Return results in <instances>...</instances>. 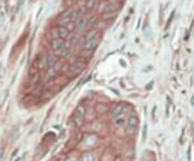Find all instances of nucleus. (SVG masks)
<instances>
[{
    "label": "nucleus",
    "mask_w": 194,
    "mask_h": 161,
    "mask_svg": "<svg viewBox=\"0 0 194 161\" xmlns=\"http://www.w3.org/2000/svg\"><path fill=\"white\" fill-rule=\"evenodd\" d=\"M124 109H125V106H124V105H122V104L121 105H118V106L113 109V111H112V117L115 118V117L122 115L123 111H124Z\"/></svg>",
    "instance_id": "obj_14"
},
{
    "label": "nucleus",
    "mask_w": 194,
    "mask_h": 161,
    "mask_svg": "<svg viewBox=\"0 0 194 161\" xmlns=\"http://www.w3.org/2000/svg\"><path fill=\"white\" fill-rule=\"evenodd\" d=\"M81 56L83 58H85V60H90V58L94 55V50H92V49H85V48H83L82 49V51H81Z\"/></svg>",
    "instance_id": "obj_13"
},
{
    "label": "nucleus",
    "mask_w": 194,
    "mask_h": 161,
    "mask_svg": "<svg viewBox=\"0 0 194 161\" xmlns=\"http://www.w3.org/2000/svg\"><path fill=\"white\" fill-rule=\"evenodd\" d=\"M3 156H4V148H0V161L2 160Z\"/></svg>",
    "instance_id": "obj_18"
},
{
    "label": "nucleus",
    "mask_w": 194,
    "mask_h": 161,
    "mask_svg": "<svg viewBox=\"0 0 194 161\" xmlns=\"http://www.w3.org/2000/svg\"><path fill=\"white\" fill-rule=\"evenodd\" d=\"M117 14V11H110V12H107V13H104V19H112Z\"/></svg>",
    "instance_id": "obj_16"
},
{
    "label": "nucleus",
    "mask_w": 194,
    "mask_h": 161,
    "mask_svg": "<svg viewBox=\"0 0 194 161\" xmlns=\"http://www.w3.org/2000/svg\"><path fill=\"white\" fill-rule=\"evenodd\" d=\"M99 41H100V35H99V33L96 29H91L90 31H88V34L85 36L83 48L95 50L96 48L98 46Z\"/></svg>",
    "instance_id": "obj_2"
},
{
    "label": "nucleus",
    "mask_w": 194,
    "mask_h": 161,
    "mask_svg": "<svg viewBox=\"0 0 194 161\" xmlns=\"http://www.w3.org/2000/svg\"><path fill=\"white\" fill-rule=\"evenodd\" d=\"M59 67H61V64H59L58 62H57L55 65L49 67V68L46 69V78H52V77L55 76V75L58 73V69H59Z\"/></svg>",
    "instance_id": "obj_11"
},
{
    "label": "nucleus",
    "mask_w": 194,
    "mask_h": 161,
    "mask_svg": "<svg viewBox=\"0 0 194 161\" xmlns=\"http://www.w3.org/2000/svg\"><path fill=\"white\" fill-rule=\"evenodd\" d=\"M192 104H193V105H194V97H193V99H192Z\"/></svg>",
    "instance_id": "obj_20"
},
{
    "label": "nucleus",
    "mask_w": 194,
    "mask_h": 161,
    "mask_svg": "<svg viewBox=\"0 0 194 161\" xmlns=\"http://www.w3.org/2000/svg\"><path fill=\"white\" fill-rule=\"evenodd\" d=\"M81 15H83V10L81 8L78 9H68L64 11L61 14L59 19H58V23L61 24L63 26H65L66 24L70 23V22H75L78 17H80Z\"/></svg>",
    "instance_id": "obj_1"
},
{
    "label": "nucleus",
    "mask_w": 194,
    "mask_h": 161,
    "mask_svg": "<svg viewBox=\"0 0 194 161\" xmlns=\"http://www.w3.org/2000/svg\"><path fill=\"white\" fill-rule=\"evenodd\" d=\"M84 117H85V107L83 105H78L76 111H75V117H73V122L77 128H81L84 122Z\"/></svg>",
    "instance_id": "obj_4"
},
{
    "label": "nucleus",
    "mask_w": 194,
    "mask_h": 161,
    "mask_svg": "<svg viewBox=\"0 0 194 161\" xmlns=\"http://www.w3.org/2000/svg\"><path fill=\"white\" fill-rule=\"evenodd\" d=\"M108 1H110V2H112V3H115L118 0H108Z\"/></svg>",
    "instance_id": "obj_19"
},
{
    "label": "nucleus",
    "mask_w": 194,
    "mask_h": 161,
    "mask_svg": "<svg viewBox=\"0 0 194 161\" xmlns=\"http://www.w3.org/2000/svg\"><path fill=\"white\" fill-rule=\"evenodd\" d=\"M49 58H50V54H41L39 56L38 61H37V66L40 70H43V71H46V69L49 68Z\"/></svg>",
    "instance_id": "obj_10"
},
{
    "label": "nucleus",
    "mask_w": 194,
    "mask_h": 161,
    "mask_svg": "<svg viewBox=\"0 0 194 161\" xmlns=\"http://www.w3.org/2000/svg\"><path fill=\"white\" fill-rule=\"evenodd\" d=\"M69 43H71L72 46H75L76 48H78V46H83L84 41L80 38V37H79V36H78V35H73V36H71Z\"/></svg>",
    "instance_id": "obj_12"
},
{
    "label": "nucleus",
    "mask_w": 194,
    "mask_h": 161,
    "mask_svg": "<svg viewBox=\"0 0 194 161\" xmlns=\"http://www.w3.org/2000/svg\"><path fill=\"white\" fill-rule=\"evenodd\" d=\"M117 10V6L115 3H112L110 1H101L99 2V4L97 6V11L99 13H107V12H110V11H115Z\"/></svg>",
    "instance_id": "obj_7"
},
{
    "label": "nucleus",
    "mask_w": 194,
    "mask_h": 161,
    "mask_svg": "<svg viewBox=\"0 0 194 161\" xmlns=\"http://www.w3.org/2000/svg\"><path fill=\"white\" fill-rule=\"evenodd\" d=\"M114 123H115L118 127H123L124 124H126V118L123 116V114H122V115L114 118Z\"/></svg>",
    "instance_id": "obj_15"
},
{
    "label": "nucleus",
    "mask_w": 194,
    "mask_h": 161,
    "mask_svg": "<svg viewBox=\"0 0 194 161\" xmlns=\"http://www.w3.org/2000/svg\"><path fill=\"white\" fill-rule=\"evenodd\" d=\"M88 26V17L84 16V14L81 15L80 17H78V19L75 21V28H76L79 33H83V31L86 29Z\"/></svg>",
    "instance_id": "obj_8"
},
{
    "label": "nucleus",
    "mask_w": 194,
    "mask_h": 161,
    "mask_svg": "<svg viewBox=\"0 0 194 161\" xmlns=\"http://www.w3.org/2000/svg\"><path fill=\"white\" fill-rule=\"evenodd\" d=\"M138 122H139V120L136 116H130L127 120H126V134L128 135H132L134 134L135 132H136V129L138 127Z\"/></svg>",
    "instance_id": "obj_5"
},
{
    "label": "nucleus",
    "mask_w": 194,
    "mask_h": 161,
    "mask_svg": "<svg viewBox=\"0 0 194 161\" xmlns=\"http://www.w3.org/2000/svg\"><path fill=\"white\" fill-rule=\"evenodd\" d=\"M51 46H52V50H53L54 54L56 56H63L64 58L65 55L67 54V52H68V48L66 46V42L61 38L52 39Z\"/></svg>",
    "instance_id": "obj_3"
},
{
    "label": "nucleus",
    "mask_w": 194,
    "mask_h": 161,
    "mask_svg": "<svg viewBox=\"0 0 194 161\" xmlns=\"http://www.w3.org/2000/svg\"><path fill=\"white\" fill-rule=\"evenodd\" d=\"M85 68V64L82 61H73L71 63V65L69 66V73L71 75H78L83 71V69Z\"/></svg>",
    "instance_id": "obj_9"
},
{
    "label": "nucleus",
    "mask_w": 194,
    "mask_h": 161,
    "mask_svg": "<svg viewBox=\"0 0 194 161\" xmlns=\"http://www.w3.org/2000/svg\"><path fill=\"white\" fill-rule=\"evenodd\" d=\"M51 34L54 38H61V39H66L69 37L70 35V31L66 28L65 26H57L52 28L51 31Z\"/></svg>",
    "instance_id": "obj_6"
},
{
    "label": "nucleus",
    "mask_w": 194,
    "mask_h": 161,
    "mask_svg": "<svg viewBox=\"0 0 194 161\" xmlns=\"http://www.w3.org/2000/svg\"><path fill=\"white\" fill-rule=\"evenodd\" d=\"M142 137H144V141H146V137H147V126L144 127V134H142Z\"/></svg>",
    "instance_id": "obj_17"
}]
</instances>
